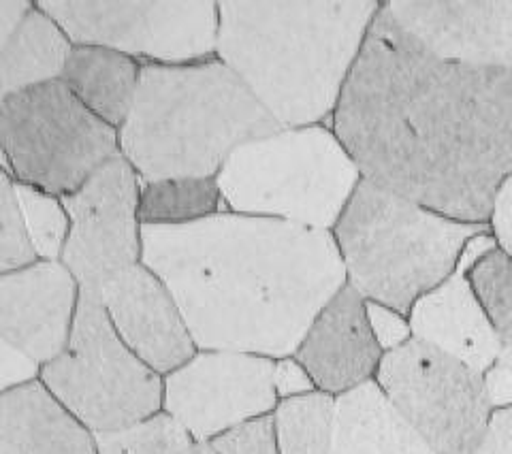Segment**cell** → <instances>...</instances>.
Masks as SVG:
<instances>
[{"label":"cell","mask_w":512,"mask_h":454,"mask_svg":"<svg viewBox=\"0 0 512 454\" xmlns=\"http://www.w3.org/2000/svg\"><path fill=\"white\" fill-rule=\"evenodd\" d=\"M331 122L363 180L459 222L487 224L512 175V71L434 56L387 5Z\"/></svg>","instance_id":"cell-1"},{"label":"cell","mask_w":512,"mask_h":454,"mask_svg":"<svg viewBox=\"0 0 512 454\" xmlns=\"http://www.w3.org/2000/svg\"><path fill=\"white\" fill-rule=\"evenodd\" d=\"M141 263L165 282L199 350L286 359L348 284L329 231L218 212L141 224Z\"/></svg>","instance_id":"cell-2"},{"label":"cell","mask_w":512,"mask_h":454,"mask_svg":"<svg viewBox=\"0 0 512 454\" xmlns=\"http://www.w3.org/2000/svg\"><path fill=\"white\" fill-rule=\"evenodd\" d=\"M382 5L374 0L220 3L218 60L284 128L333 120Z\"/></svg>","instance_id":"cell-3"},{"label":"cell","mask_w":512,"mask_h":454,"mask_svg":"<svg viewBox=\"0 0 512 454\" xmlns=\"http://www.w3.org/2000/svg\"><path fill=\"white\" fill-rule=\"evenodd\" d=\"M280 131L284 126L222 60L150 62L141 64L120 148L141 182L218 177L239 148Z\"/></svg>","instance_id":"cell-4"},{"label":"cell","mask_w":512,"mask_h":454,"mask_svg":"<svg viewBox=\"0 0 512 454\" xmlns=\"http://www.w3.org/2000/svg\"><path fill=\"white\" fill-rule=\"evenodd\" d=\"M333 231L348 284L365 301L410 316L416 301L451 278L487 224L446 218L361 180Z\"/></svg>","instance_id":"cell-5"},{"label":"cell","mask_w":512,"mask_h":454,"mask_svg":"<svg viewBox=\"0 0 512 454\" xmlns=\"http://www.w3.org/2000/svg\"><path fill=\"white\" fill-rule=\"evenodd\" d=\"M222 207L314 231L335 229L363 175L327 126L284 128L239 148L218 173Z\"/></svg>","instance_id":"cell-6"},{"label":"cell","mask_w":512,"mask_h":454,"mask_svg":"<svg viewBox=\"0 0 512 454\" xmlns=\"http://www.w3.org/2000/svg\"><path fill=\"white\" fill-rule=\"evenodd\" d=\"M41 382L92 431H116L163 412L165 378L128 348L101 299L79 295L69 344L43 365Z\"/></svg>","instance_id":"cell-7"},{"label":"cell","mask_w":512,"mask_h":454,"mask_svg":"<svg viewBox=\"0 0 512 454\" xmlns=\"http://www.w3.org/2000/svg\"><path fill=\"white\" fill-rule=\"evenodd\" d=\"M5 173L52 197L77 192L116 158L120 135L64 81L11 94L0 105Z\"/></svg>","instance_id":"cell-8"},{"label":"cell","mask_w":512,"mask_h":454,"mask_svg":"<svg viewBox=\"0 0 512 454\" xmlns=\"http://www.w3.org/2000/svg\"><path fill=\"white\" fill-rule=\"evenodd\" d=\"M376 382L438 454H472L491 423L485 374L421 339L384 352Z\"/></svg>","instance_id":"cell-9"},{"label":"cell","mask_w":512,"mask_h":454,"mask_svg":"<svg viewBox=\"0 0 512 454\" xmlns=\"http://www.w3.org/2000/svg\"><path fill=\"white\" fill-rule=\"evenodd\" d=\"M37 7L71 43L107 47L156 64L212 60L218 47L216 3L171 0H41Z\"/></svg>","instance_id":"cell-10"},{"label":"cell","mask_w":512,"mask_h":454,"mask_svg":"<svg viewBox=\"0 0 512 454\" xmlns=\"http://www.w3.org/2000/svg\"><path fill=\"white\" fill-rule=\"evenodd\" d=\"M141 177L122 154L111 158L73 194L62 197L71 220L62 265L88 293L141 258Z\"/></svg>","instance_id":"cell-11"},{"label":"cell","mask_w":512,"mask_h":454,"mask_svg":"<svg viewBox=\"0 0 512 454\" xmlns=\"http://www.w3.org/2000/svg\"><path fill=\"white\" fill-rule=\"evenodd\" d=\"M276 361L259 354L199 350L165 376L163 410L178 418L195 442H214L248 420L274 414Z\"/></svg>","instance_id":"cell-12"},{"label":"cell","mask_w":512,"mask_h":454,"mask_svg":"<svg viewBox=\"0 0 512 454\" xmlns=\"http://www.w3.org/2000/svg\"><path fill=\"white\" fill-rule=\"evenodd\" d=\"M387 9L446 62L512 71V0H393Z\"/></svg>","instance_id":"cell-13"},{"label":"cell","mask_w":512,"mask_h":454,"mask_svg":"<svg viewBox=\"0 0 512 454\" xmlns=\"http://www.w3.org/2000/svg\"><path fill=\"white\" fill-rule=\"evenodd\" d=\"M94 295L122 342L156 374L169 376L199 352L180 305L143 263L124 269Z\"/></svg>","instance_id":"cell-14"},{"label":"cell","mask_w":512,"mask_h":454,"mask_svg":"<svg viewBox=\"0 0 512 454\" xmlns=\"http://www.w3.org/2000/svg\"><path fill=\"white\" fill-rule=\"evenodd\" d=\"M82 286L62 263H35L0 278V335L37 363L69 344Z\"/></svg>","instance_id":"cell-15"},{"label":"cell","mask_w":512,"mask_h":454,"mask_svg":"<svg viewBox=\"0 0 512 454\" xmlns=\"http://www.w3.org/2000/svg\"><path fill=\"white\" fill-rule=\"evenodd\" d=\"M308 369L318 391L340 397L370 382L382 361L367 318V301L346 284L316 316L293 354Z\"/></svg>","instance_id":"cell-16"},{"label":"cell","mask_w":512,"mask_h":454,"mask_svg":"<svg viewBox=\"0 0 512 454\" xmlns=\"http://www.w3.org/2000/svg\"><path fill=\"white\" fill-rule=\"evenodd\" d=\"M410 327L414 339L466 363L478 374H487L504 350L468 273L461 269L414 303Z\"/></svg>","instance_id":"cell-17"},{"label":"cell","mask_w":512,"mask_h":454,"mask_svg":"<svg viewBox=\"0 0 512 454\" xmlns=\"http://www.w3.org/2000/svg\"><path fill=\"white\" fill-rule=\"evenodd\" d=\"M0 440L20 454H99L94 433L41 380L0 397Z\"/></svg>","instance_id":"cell-18"},{"label":"cell","mask_w":512,"mask_h":454,"mask_svg":"<svg viewBox=\"0 0 512 454\" xmlns=\"http://www.w3.org/2000/svg\"><path fill=\"white\" fill-rule=\"evenodd\" d=\"M331 454H438L382 393L376 380L338 397Z\"/></svg>","instance_id":"cell-19"},{"label":"cell","mask_w":512,"mask_h":454,"mask_svg":"<svg viewBox=\"0 0 512 454\" xmlns=\"http://www.w3.org/2000/svg\"><path fill=\"white\" fill-rule=\"evenodd\" d=\"M139 79L135 58L94 45H77L60 77L94 116L114 128L131 116Z\"/></svg>","instance_id":"cell-20"},{"label":"cell","mask_w":512,"mask_h":454,"mask_svg":"<svg viewBox=\"0 0 512 454\" xmlns=\"http://www.w3.org/2000/svg\"><path fill=\"white\" fill-rule=\"evenodd\" d=\"M75 47L71 39L37 5L7 45L0 47V92L3 99L50 81H58Z\"/></svg>","instance_id":"cell-21"},{"label":"cell","mask_w":512,"mask_h":454,"mask_svg":"<svg viewBox=\"0 0 512 454\" xmlns=\"http://www.w3.org/2000/svg\"><path fill=\"white\" fill-rule=\"evenodd\" d=\"M224 212L216 177L141 182V224H188Z\"/></svg>","instance_id":"cell-22"},{"label":"cell","mask_w":512,"mask_h":454,"mask_svg":"<svg viewBox=\"0 0 512 454\" xmlns=\"http://www.w3.org/2000/svg\"><path fill=\"white\" fill-rule=\"evenodd\" d=\"M338 397L323 391L280 399L274 427L280 454H331Z\"/></svg>","instance_id":"cell-23"},{"label":"cell","mask_w":512,"mask_h":454,"mask_svg":"<svg viewBox=\"0 0 512 454\" xmlns=\"http://www.w3.org/2000/svg\"><path fill=\"white\" fill-rule=\"evenodd\" d=\"M99 454H184L195 437L165 410L135 425L94 433Z\"/></svg>","instance_id":"cell-24"},{"label":"cell","mask_w":512,"mask_h":454,"mask_svg":"<svg viewBox=\"0 0 512 454\" xmlns=\"http://www.w3.org/2000/svg\"><path fill=\"white\" fill-rule=\"evenodd\" d=\"M15 197H18L20 212L37 256L43 261L56 263L58 258H62L71 229V220L64 212L62 201L22 182H15Z\"/></svg>","instance_id":"cell-25"},{"label":"cell","mask_w":512,"mask_h":454,"mask_svg":"<svg viewBox=\"0 0 512 454\" xmlns=\"http://www.w3.org/2000/svg\"><path fill=\"white\" fill-rule=\"evenodd\" d=\"M468 280L504 348H512V258L493 250L472 267Z\"/></svg>","instance_id":"cell-26"},{"label":"cell","mask_w":512,"mask_h":454,"mask_svg":"<svg viewBox=\"0 0 512 454\" xmlns=\"http://www.w3.org/2000/svg\"><path fill=\"white\" fill-rule=\"evenodd\" d=\"M37 258L15 197V184L11 175L3 171L0 175V269L3 273L20 271L35 265Z\"/></svg>","instance_id":"cell-27"},{"label":"cell","mask_w":512,"mask_h":454,"mask_svg":"<svg viewBox=\"0 0 512 454\" xmlns=\"http://www.w3.org/2000/svg\"><path fill=\"white\" fill-rule=\"evenodd\" d=\"M218 454H280L274 414L248 420L212 442Z\"/></svg>","instance_id":"cell-28"},{"label":"cell","mask_w":512,"mask_h":454,"mask_svg":"<svg viewBox=\"0 0 512 454\" xmlns=\"http://www.w3.org/2000/svg\"><path fill=\"white\" fill-rule=\"evenodd\" d=\"M367 318H370V327L382 352L402 348L412 339L410 320H406L402 314L391 310L387 305L367 301Z\"/></svg>","instance_id":"cell-29"},{"label":"cell","mask_w":512,"mask_h":454,"mask_svg":"<svg viewBox=\"0 0 512 454\" xmlns=\"http://www.w3.org/2000/svg\"><path fill=\"white\" fill-rule=\"evenodd\" d=\"M43 365L9 342H0V391L7 393L41 380Z\"/></svg>","instance_id":"cell-30"},{"label":"cell","mask_w":512,"mask_h":454,"mask_svg":"<svg viewBox=\"0 0 512 454\" xmlns=\"http://www.w3.org/2000/svg\"><path fill=\"white\" fill-rule=\"evenodd\" d=\"M274 386H276L278 399H291V397H301V395H310L318 391L312 376L308 374V369L303 367L295 356H286V359L276 361Z\"/></svg>","instance_id":"cell-31"},{"label":"cell","mask_w":512,"mask_h":454,"mask_svg":"<svg viewBox=\"0 0 512 454\" xmlns=\"http://www.w3.org/2000/svg\"><path fill=\"white\" fill-rule=\"evenodd\" d=\"M485 388L491 408H512V348H504L491 365L485 374Z\"/></svg>","instance_id":"cell-32"},{"label":"cell","mask_w":512,"mask_h":454,"mask_svg":"<svg viewBox=\"0 0 512 454\" xmlns=\"http://www.w3.org/2000/svg\"><path fill=\"white\" fill-rule=\"evenodd\" d=\"M491 226L500 250L512 258V175L506 177L495 194Z\"/></svg>","instance_id":"cell-33"},{"label":"cell","mask_w":512,"mask_h":454,"mask_svg":"<svg viewBox=\"0 0 512 454\" xmlns=\"http://www.w3.org/2000/svg\"><path fill=\"white\" fill-rule=\"evenodd\" d=\"M472 454H512V408L498 410Z\"/></svg>","instance_id":"cell-34"},{"label":"cell","mask_w":512,"mask_h":454,"mask_svg":"<svg viewBox=\"0 0 512 454\" xmlns=\"http://www.w3.org/2000/svg\"><path fill=\"white\" fill-rule=\"evenodd\" d=\"M32 7L35 5L26 3V0H0V47L9 43Z\"/></svg>","instance_id":"cell-35"},{"label":"cell","mask_w":512,"mask_h":454,"mask_svg":"<svg viewBox=\"0 0 512 454\" xmlns=\"http://www.w3.org/2000/svg\"><path fill=\"white\" fill-rule=\"evenodd\" d=\"M184 454H218L212 442H195Z\"/></svg>","instance_id":"cell-36"},{"label":"cell","mask_w":512,"mask_h":454,"mask_svg":"<svg viewBox=\"0 0 512 454\" xmlns=\"http://www.w3.org/2000/svg\"><path fill=\"white\" fill-rule=\"evenodd\" d=\"M0 454H20L18 450H15L9 442H5V440H0Z\"/></svg>","instance_id":"cell-37"}]
</instances>
